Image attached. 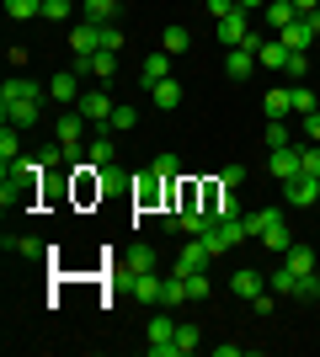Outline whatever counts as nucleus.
Masks as SVG:
<instances>
[{"instance_id": "nucleus-1", "label": "nucleus", "mask_w": 320, "mask_h": 357, "mask_svg": "<svg viewBox=\"0 0 320 357\" xmlns=\"http://www.w3.org/2000/svg\"><path fill=\"white\" fill-rule=\"evenodd\" d=\"M43 107H48V86L27 80V75H11L0 86V123L6 128H38L43 123Z\"/></svg>"}, {"instance_id": "nucleus-2", "label": "nucleus", "mask_w": 320, "mask_h": 357, "mask_svg": "<svg viewBox=\"0 0 320 357\" xmlns=\"http://www.w3.org/2000/svg\"><path fill=\"white\" fill-rule=\"evenodd\" d=\"M144 342H150V357H182V352H176V320H171L166 310H160V314L150 320Z\"/></svg>"}, {"instance_id": "nucleus-3", "label": "nucleus", "mask_w": 320, "mask_h": 357, "mask_svg": "<svg viewBox=\"0 0 320 357\" xmlns=\"http://www.w3.org/2000/svg\"><path fill=\"white\" fill-rule=\"evenodd\" d=\"M112 107H118V102H112V96H107V91L96 86V91H80L75 112H80L86 123H91V128H107V123H112Z\"/></svg>"}, {"instance_id": "nucleus-4", "label": "nucleus", "mask_w": 320, "mask_h": 357, "mask_svg": "<svg viewBox=\"0 0 320 357\" xmlns=\"http://www.w3.org/2000/svg\"><path fill=\"white\" fill-rule=\"evenodd\" d=\"M86 128H91V123L80 118V112H59V118H54V139H59L75 160H80V149H86Z\"/></svg>"}, {"instance_id": "nucleus-5", "label": "nucleus", "mask_w": 320, "mask_h": 357, "mask_svg": "<svg viewBox=\"0 0 320 357\" xmlns=\"http://www.w3.org/2000/svg\"><path fill=\"white\" fill-rule=\"evenodd\" d=\"M283 203H289V208H315L320 203V176H305V171H299L294 181H283Z\"/></svg>"}, {"instance_id": "nucleus-6", "label": "nucleus", "mask_w": 320, "mask_h": 357, "mask_svg": "<svg viewBox=\"0 0 320 357\" xmlns=\"http://www.w3.org/2000/svg\"><path fill=\"white\" fill-rule=\"evenodd\" d=\"M299 171H305V160H299V144L267 149V176H277V181H294Z\"/></svg>"}, {"instance_id": "nucleus-7", "label": "nucleus", "mask_w": 320, "mask_h": 357, "mask_svg": "<svg viewBox=\"0 0 320 357\" xmlns=\"http://www.w3.org/2000/svg\"><path fill=\"white\" fill-rule=\"evenodd\" d=\"M213 32H219V43H224V48H241L245 32H251V11H241V6H235L229 16H219V22H213Z\"/></svg>"}, {"instance_id": "nucleus-8", "label": "nucleus", "mask_w": 320, "mask_h": 357, "mask_svg": "<svg viewBox=\"0 0 320 357\" xmlns=\"http://www.w3.org/2000/svg\"><path fill=\"white\" fill-rule=\"evenodd\" d=\"M208 261H213V251L203 245V235H192L182 245V256H176V272H182V278H187V272H208Z\"/></svg>"}, {"instance_id": "nucleus-9", "label": "nucleus", "mask_w": 320, "mask_h": 357, "mask_svg": "<svg viewBox=\"0 0 320 357\" xmlns=\"http://www.w3.org/2000/svg\"><path fill=\"white\" fill-rule=\"evenodd\" d=\"M261 245H267V251H273V256H283V251H289V245H294V235H289V219H283V208H277L273 213V219H267V229H261Z\"/></svg>"}, {"instance_id": "nucleus-10", "label": "nucleus", "mask_w": 320, "mask_h": 357, "mask_svg": "<svg viewBox=\"0 0 320 357\" xmlns=\"http://www.w3.org/2000/svg\"><path fill=\"white\" fill-rule=\"evenodd\" d=\"M80 75H91V80H112L118 75V54H107V48H96V54H86V59H75Z\"/></svg>"}, {"instance_id": "nucleus-11", "label": "nucleus", "mask_w": 320, "mask_h": 357, "mask_svg": "<svg viewBox=\"0 0 320 357\" xmlns=\"http://www.w3.org/2000/svg\"><path fill=\"white\" fill-rule=\"evenodd\" d=\"M80 80H86L80 70H59L54 80H48V96H54V102H80V91H86Z\"/></svg>"}, {"instance_id": "nucleus-12", "label": "nucleus", "mask_w": 320, "mask_h": 357, "mask_svg": "<svg viewBox=\"0 0 320 357\" xmlns=\"http://www.w3.org/2000/svg\"><path fill=\"white\" fill-rule=\"evenodd\" d=\"M86 160H91L96 171H112V160H118V144H112V134H107V128H96V139L86 144Z\"/></svg>"}, {"instance_id": "nucleus-13", "label": "nucleus", "mask_w": 320, "mask_h": 357, "mask_svg": "<svg viewBox=\"0 0 320 357\" xmlns=\"http://www.w3.org/2000/svg\"><path fill=\"white\" fill-rule=\"evenodd\" d=\"M229 294H235V298H261V294H267V278H261L257 267H241L235 278H229Z\"/></svg>"}, {"instance_id": "nucleus-14", "label": "nucleus", "mask_w": 320, "mask_h": 357, "mask_svg": "<svg viewBox=\"0 0 320 357\" xmlns=\"http://www.w3.org/2000/svg\"><path fill=\"white\" fill-rule=\"evenodd\" d=\"M166 75H171V54H166V48H155V54L139 59V80H144V86H160Z\"/></svg>"}, {"instance_id": "nucleus-15", "label": "nucleus", "mask_w": 320, "mask_h": 357, "mask_svg": "<svg viewBox=\"0 0 320 357\" xmlns=\"http://www.w3.org/2000/svg\"><path fill=\"white\" fill-rule=\"evenodd\" d=\"M150 102L160 107V112H176V107H182V80H176V75H166L160 86H150Z\"/></svg>"}, {"instance_id": "nucleus-16", "label": "nucleus", "mask_w": 320, "mask_h": 357, "mask_svg": "<svg viewBox=\"0 0 320 357\" xmlns=\"http://www.w3.org/2000/svg\"><path fill=\"white\" fill-rule=\"evenodd\" d=\"M251 70H257V54H251V48H224V75L229 80H251Z\"/></svg>"}, {"instance_id": "nucleus-17", "label": "nucleus", "mask_w": 320, "mask_h": 357, "mask_svg": "<svg viewBox=\"0 0 320 357\" xmlns=\"http://www.w3.org/2000/svg\"><path fill=\"white\" fill-rule=\"evenodd\" d=\"M70 48H75V59L96 54V48H102V32H96V22H80V27L70 32Z\"/></svg>"}, {"instance_id": "nucleus-18", "label": "nucleus", "mask_w": 320, "mask_h": 357, "mask_svg": "<svg viewBox=\"0 0 320 357\" xmlns=\"http://www.w3.org/2000/svg\"><path fill=\"white\" fill-rule=\"evenodd\" d=\"M261 107H267V123H289V118H294V107H289V86H273Z\"/></svg>"}, {"instance_id": "nucleus-19", "label": "nucleus", "mask_w": 320, "mask_h": 357, "mask_svg": "<svg viewBox=\"0 0 320 357\" xmlns=\"http://www.w3.org/2000/svg\"><path fill=\"white\" fill-rule=\"evenodd\" d=\"M128 288H134L144 304H160V294H166V283H160L155 272H134V278H128Z\"/></svg>"}, {"instance_id": "nucleus-20", "label": "nucleus", "mask_w": 320, "mask_h": 357, "mask_svg": "<svg viewBox=\"0 0 320 357\" xmlns=\"http://www.w3.org/2000/svg\"><path fill=\"white\" fill-rule=\"evenodd\" d=\"M118 6L123 0H80V22H96V27H102V22L118 16Z\"/></svg>"}, {"instance_id": "nucleus-21", "label": "nucleus", "mask_w": 320, "mask_h": 357, "mask_svg": "<svg viewBox=\"0 0 320 357\" xmlns=\"http://www.w3.org/2000/svg\"><path fill=\"white\" fill-rule=\"evenodd\" d=\"M294 22H299V11H294V0H267V27H273V32L294 27Z\"/></svg>"}, {"instance_id": "nucleus-22", "label": "nucleus", "mask_w": 320, "mask_h": 357, "mask_svg": "<svg viewBox=\"0 0 320 357\" xmlns=\"http://www.w3.org/2000/svg\"><path fill=\"white\" fill-rule=\"evenodd\" d=\"M160 187H166V176H155V171H150V176H139V181H134V203H139V208L160 203Z\"/></svg>"}, {"instance_id": "nucleus-23", "label": "nucleus", "mask_w": 320, "mask_h": 357, "mask_svg": "<svg viewBox=\"0 0 320 357\" xmlns=\"http://www.w3.org/2000/svg\"><path fill=\"white\" fill-rule=\"evenodd\" d=\"M315 261H320V256L310 251V245H289V251H283V267H294L299 278H310V272H315Z\"/></svg>"}, {"instance_id": "nucleus-24", "label": "nucleus", "mask_w": 320, "mask_h": 357, "mask_svg": "<svg viewBox=\"0 0 320 357\" xmlns=\"http://www.w3.org/2000/svg\"><path fill=\"white\" fill-rule=\"evenodd\" d=\"M176 304H192V298H187V278H182V272H171L166 294H160V310H176Z\"/></svg>"}, {"instance_id": "nucleus-25", "label": "nucleus", "mask_w": 320, "mask_h": 357, "mask_svg": "<svg viewBox=\"0 0 320 357\" xmlns=\"http://www.w3.org/2000/svg\"><path fill=\"white\" fill-rule=\"evenodd\" d=\"M257 64H261V70H283V64H289L283 38H277V43H261V48H257Z\"/></svg>"}, {"instance_id": "nucleus-26", "label": "nucleus", "mask_w": 320, "mask_h": 357, "mask_svg": "<svg viewBox=\"0 0 320 357\" xmlns=\"http://www.w3.org/2000/svg\"><path fill=\"white\" fill-rule=\"evenodd\" d=\"M289 107H294V118H310V112H315V91L310 86H289Z\"/></svg>"}, {"instance_id": "nucleus-27", "label": "nucleus", "mask_w": 320, "mask_h": 357, "mask_svg": "<svg viewBox=\"0 0 320 357\" xmlns=\"http://www.w3.org/2000/svg\"><path fill=\"white\" fill-rule=\"evenodd\" d=\"M267 288H273V294H299V272L294 267H273V278H267Z\"/></svg>"}, {"instance_id": "nucleus-28", "label": "nucleus", "mask_w": 320, "mask_h": 357, "mask_svg": "<svg viewBox=\"0 0 320 357\" xmlns=\"http://www.w3.org/2000/svg\"><path fill=\"white\" fill-rule=\"evenodd\" d=\"M160 48H166L171 59H176V54H187V48H192V32H187V27H166V38H160Z\"/></svg>"}, {"instance_id": "nucleus-29", "label": "nucleus", "mask_w": 320, "mask_h": 357, "mask_svg": "<svg viewBox=\"0 0 320 357\" xmlns=\"http://www.w3.org/2000/svg\"><path fill=\"white\" fill-rule=\"evenodd\" d=\"M6 11L11 22H32V16H43V0H6Z\"/></svg>"}, {"instance_id": "nucleus-30", "label": "nucleus", "mask_w": 320, "mask_h": 357, "mask_svg": "<svg viewBox=\"0 0 320 357\" xmlns=\"http://www.w3.org/2000/svg\"><path fill=\"white\" fill-rule=\"evenodd\" d=\"M6 251H11V256H43V240H32V235H6Z\"/></svg>"}, {"instance_id": "nucleus-31", "label": "nucleus", "mask_w": 320, "mask_h": 357, "mask_svg": "<svg viewBox=\"0 0 320 357\" xmlns=\"http://www.w3.org/2000/svg\"><path fill=\"white\" fill-rule=\"evenodd\" d=\"M134 272H155V251L150 245H134V251H128V278H134Z\"/></svg>"}, {"instance_id": "nucleus-32", "label": "nucleus", "mask_w": 320, "mask_h": 357, "mask_svg": "<svg viewBox=\"0 0 320 357\" xmlns=\"http://www.w3.org/2000/svg\"><path fill=\"white\" fill-rule=\"evenodd\" d=\"M198 347H203V331L198 326H176V352H198Z\"/></svg>"}, {"instance_id": "nucleus-33", "label": "nucleus", "mask_w": 320, "mask_h": 357, "mask_svg": "<svg viewBox=\"0 0 320 357\" xmlns=\"http://www.w3.org/2000/svg\"><path fill=\"white\" fill-rule=\"evenodd\" d=\"M16 134H22V128H0V160H6V165L22 155V139H16Z\"/></svg>"}, {"instance_id": "nucleus-34", "label": "nucleus", "mask_w": 320, "mask_h": 357, "mask_svg": "<svg viewBox=\"0 0 320 357\" xmlns=\"http://www.w3.org/2000/svg\"><path fill=\"white\" fill-rule=\"evenodd\" d=\"M213 294V283H208V272H187V298L198 304V298H208Z\"/></svg>"}, {"instance_id": "nucleus-35", "label": "nucleus", "mask_w": 320, "mask_h": 357, "mask_svg": "<svg viewBox=\"0 0 320 357\" xmlns=\"http://www.w3.org/2000/svg\"><path fill=\"white\" fill-rule=\"evenodd\" d=\"M273 213H277V208H257V213H241V224H245V235L257 240L261 229H267V219H273Z\"/></svg>"}, {"instance_id": "nucleus-36", "label": "nucleus", "mask_w": 320, "mask_h": 357, "mask_svg": "<svg viewBox=\"0 0 320 357\" xmlns=\"http://www.w3.org/2000/svg\"><path fill=\"white\" fill-rule=\"evenodd\" d=\"M96 32H102V48H107V54H118V48H123V27H118V22H102Z\"/></svg>"}, {"instance_id": "nucleus-37", "label": "nucleus", "mask_w": 320, "mask_h": 357, "mask_svg": "<svg viewBox=\"0 0 320 357\" xmlns=\"http://www.w3.org/2000/svg\"><path fill=\"white\" fill-rule=\"evenodd\" d=\"M155 176H166V181H176V171H182V160L176 155H155V165H150Z\"/></svg>"}, {"instance_id": "nucleus-38", "label": "nucleus", "mask_w": 320, "mask_h": 357, "mask_svg": "<svg viewBox=\"0 0 320 357\" xmlns=\"http://www.w3.org/2000/svg\"><path fill=\"white\" fill-rule=\"evenodd\" d=\"M283 144H294L289 123H267V149H283Z\"/></svg>"}, {"instance_id": "nucleus-39", "label": "nucleus", "mask_w": 320, "mask_h": 357, "mask_svg": "<svg viewBox=\"0 0 320 357\" xmlns=\"http://www.w3.org/2000/svg\"><path fill=\"white\" fill-rule=\"evenodd\" d=\"M134 107H112V123H107V134H118V128H134Z\"/></svg>"}, {"instance_id": "nucleus-40", "label": "nucleus", "mask_w": 320, "mask_h": 357, "mask_svg": "<svg viewBox=\"0 0 320 357\" xmlns=\"http://www.w3.org/2000/svg\"><path fill=\"white\" fill-rule=\"evenodd\" d=\"M283 75H289V80H305V75H310V54H289Z\"/></svg>"}, {"instance_id": "nucleus-41", "label": "nucleus", "mask_w": 320, "mask_h": 357, "mask_svg": "<svg viewBox=\"0 0 320 357\" xmlns=\"http://www.w3.org/2000/svg\"><path fill=\"white\" fill-rule=\"evenodd\" d=\"M70 16V0H43V22H64Z\"/></svg>"}, {"instance_id": "nucleus-42", "label": "nucleus", "mask_w": 320, "mask_h": 357, "mask_svg": "<svg viewBox=\"0 0 320 357\" xmlns=\"http://www.w3.org/2000/svg\"><path fill=\"white\" fill-rule=\"evenodd\" d=\"M299 128H305V139H310V144H320V107L310 112V118H299Z\"/></svg>"}, {"instance_id": "nucleus-43", "label": "nucleus", "mask_w": 320, "mask_h": 357, "mask_svg": "<svg viewBox=\"0 0 320 357\" xmlns=\"http://www.w3.org/2000/svg\"><path fill=\"white\" fill-rule=\"evenodd\" d=\"M245 181V165H224V171H219V187H241Z\"/></svg>"}, {"instance_id": "nucleus-44", "label": "nucleus", "mask_w": 320, "mask_h": 357, "mask_svg": "<svg viewBox=\"0 0 320 357\" xmlns=\"http://www.w3.org/2000/svg\"><path fill=\"white\" fill-rule=\"evenodd\" d=\"M208 11H213V22H219V16H229V11H235V0H208Z\"/></svg>"}, {"instance_id": "nucleus-45", "label": "nucleus", "mask_w": 320, "mask_h": 357, "mask_svg": "<svg viewBox=\"0 0 320 357\" xmlns=\"http://www.w3.org/2000/svg\"><path fill=\"white\" fill-rule=\"evenodd\" d=\"M294 11H299V16H310V11H320V0H294Z\"/></svg>"}, {"instance_id": "nucleus-46", "label": "nucleus", "mask_w": 320, "mask_h": 357, "mask_svg": "<svg viewBox=\"0 0 320 357\" xmlns=\"http://www.w3.org/2000/svg\"><path fill=\"white\" fill-rule=\"evenodd\" d=\"M241 11H267V0H235Z\"/></svg>"}, {"instance_id": "nucleus-47", "label": "nucleus", "mask_w": 320, "mask_h": 357, "mask_svg": "<svg viewBox=\"0 0 320 357\" xmlns=\"http://www.w3.org/2000/svg\"><path fill=\"white\" fill-rule=\"evenodd\" d=\"M315 278H320V261H315Z\"/></svg>"}, {"instance_id": "nucleus-48", "label": "nucleus", "mask_w": 320, "mask_h": 357, "mask_svg": "<svg viewBox=\"0 0 320 357\" xmlns=\"http://www.w3.org/2000/svg\"><path fill=\"white\" fill-rule=\"evenodd\" d=\"M198 6H208V0H198Z\"/></svg>"}]
</instances>
